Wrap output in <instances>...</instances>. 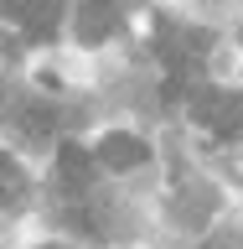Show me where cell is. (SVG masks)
<instances>
[{"mask_svg":"<svg viewBox=\"0 0 243 249\" xmlns=\"http://www.w3.org/2000/svg\"><path fill=\"white\" fill-rule=\"evenodd\" d=\"M192 114H197V124H207L212 135H238L243 130V93L197 89L192 93Z\"/></svg>","mask_w":243,"mask_h":249,"instance_id":"2","label":"cell"},{"mask_svg":"<svg viewBox=\"0 0 243 249\" xmlns=\"http://www.w3.org/2000/svg\"><path fill=\"white\" fill-rule=\"evenodd\" d=\"M21 197H26V171H21L11 156L0 151V202L11 208V202H21Z\"/></svg>","mask_w":243,"mask_h":249,"instance_id":"7","label":"cell"},{"mask_svg":"<svg viewBox=\"0 0 243 249\" xmlns=\"http://www.w3.org/2000/svg\"><path fill=\"white\" fill-rule=\"evenodd\" d=\"M124 21V0H83L78 5V42H104Z\"/></svg>","mask_w":243,"mask_h":249,"instance_id":"3","label":"cell"},{"mask_svg":"<svg viewBox=\"0 0 243 249\" xmlns=\"http://www.w3.org/2000/svg\"><path fill=\"white\" fill-rule=\"evenodd\" d=\"M21 11H26V0H0V16H16L21 21Z\"/></svg>","mask_w":243,"mask_h":249,"instance_id":"8","label":"cell"},{"mask_svg":"<svg viewBox=\"0 0 243 249\" xmlns=\"http://www.w3.org/2000/svg\"><path fill=\"white\" fill-rule=\"evenodd\" d=\"M93 156H98L109 171H135V166H145V161H150L145 140H135V135H104Z\"/></svg>","mask_w":243,"mask_h":249,"instance_id":"4","label":"cell"},{"mask_svg":"<svg viewBox=\"0 0 243 249\" xmlns=\"http://www.w3.org/2000/svg\"><path fill=\"white\" fill-rule=\"evenodd\" d=\"M155 52H161V62H166V99H181L186 83L197 78V68L207 62V52H212V31H192V26H176V21H155Z\"/></svg>","mask_w":243,"mask_h":249,"instance_id":"1","label":"cell"},{"mask_svg":"<svg viewBox=\"0 0 243 249\" xmlns=\"http://www.w3.org/2000/svg\"><path fill=\"white\" fill-rule=\"evenodd\" d=\"M93 161H98L93 151H83L78 140H67V145L57 151V177H62V187H67V192H83V187L93 182Z\"/></svg>","mask_w":243,"mask_h":249,"instance_id":"5","label":"cell"},{"mask_svg":"<svg viewBox=\"0 0 243 249\" xmlns=\"http://www.w3.org/2000/svg\"><path fill=\"white\" fill-rule=\"evenodd\" d=\"M62 5H67V0H26V11H21V26H26L36 42H47V36L57 31V21H62Z\"/></svg>","mask_w":243,"mask_h":249,"instance_id":"6","label":"cell"}]
</instances>
